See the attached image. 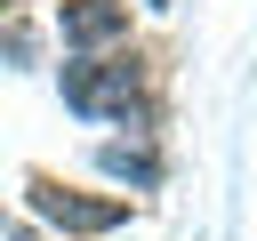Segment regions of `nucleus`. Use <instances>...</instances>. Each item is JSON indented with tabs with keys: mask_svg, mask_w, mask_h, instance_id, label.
I'll return each mask as SVG.
<instances>
[{
	"mask_svg": "<svg viewBox=\"0 0 257 241\" xmlns=\"http://www.w3.org/2000/svg\"><path fill=\"white\" fill-rule=\"evenodd\" d=\"M0 56H8V64H32V56H40V32H32V16H8V24H0Z\"/></svg>",
	"mask_w": 257,
	"mask_h": 241,
	"instance_id": "obj_5",
	"label": "nucleus"
},
{
	"mask_svg": "<svg viewBox=\"0 0 257 241\" xmlns=\"http://www.w3.org/2000/svg\"><path fill=\"white\" fill-rule=\"evenodd\" d=\"M24 201H32V217H48V225L72 233V241H104V233L128 225V193H72V185H56L48 169L24 177Z\"/></svg>",
	"mask_w": 257,
	"mask_h": 241,
	"instance_id": "obj_2",
	"label": "nucleus"
},
{
	"mask_svg": "<svg viewBox=\"0 0 257 241\" xmlns=\"http://www.w3.org/2000/svg\"><path fill=\"white\" fill-rule=\"evenodd\" d=\"M8 16H24V0H0V24H8Z\"/></svg>",
	"mask_w": 257,
	"mask_h": 241,
	"instance_id": "obj_6",
	"label": "nucleus"
},
{
	"mask_svg": "<svg viewBox=\"0 0 257 241\" xmlns=\"http://www.w3.org/2000/svg\"><path fill=\"white\" fill-rule=\"evenodd\" d=\"M96 169H104L112 185H137V193H153V185L169 177V161H161L153 137H104V145H96Z\"/></svg>",
	"mask_w": 257,
	"mask_h": 241,
	"instance_id": "obj_4",
	"label": "nucleus"
},
{
	"mask_svg": "<svg viewBox=\"0 0 257 241\" xmlns=\"http://www.w3.org/2000/svg\"><path fill=\"white\" fill-rule=\"evenodd\" d=\"M56 40H64L72 56L128 48V0H64V8H56Z\"/></svg>",
	"mask_w": 257,
	"mask_h": 241,
	"instance_id": "obj_3",
	"label": "nucleus"
},
{
	"mask_svg": "<svg viewBox=\"0 0 257 241\" xmlns=\"http://www.w3.org/2000/svg\"><path fill=\"white\" fill-rule=\"evenodd\" d=\"M56 88L80 120H128L137 137H153L161 104H153V64L137 48H104V56H72L56 64Z\"/></svg>",
	"mask_w": 257,
	"mask_h": 241,
	"instance_id": "obj_1",
	"label": "nucleus"
},
{
	"mask_svg": "<svg viewBox=\"0 0 257 241\" xmlns=\"http://www.w3.org/2000/svg\"><path fill=\"white\" fill-rule=\"evenodd\" d=\"M153 8H161V0H153Z\"/></svg>",
	"mask_w": 257,
	"mask_h": 241,
	"instance_id": "obj_7",
	"label": "nucleus"
}]
</instances>
